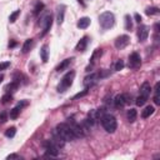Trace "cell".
Instances as JSON below:
<instances>
[{"label": "cell", "mask_w": 160, "mask_h": 160, "mask_svg": "<svg viewBox=\"0 0 160 160\" xmlns=\"http://www.w3.org/2000/svg\"><path fill=\"white\" fill-rule=\"evenodd\" d=\"M109 75H110V72L106 70V69L100 70V72H98V73H91L90 75L85 76V79H84V85L86 86V89H89V88H91L93 85H95L99 80H101V79H104V78H108Z\"/></svg>", "instance_id": "1"}, {"label": "cell", "mask_w": 160, "mask_h": 160, "mask_svg": "<svg viewBox=\"0 0 160 160\" xmlns=\"http://www.w3.org/2000/svg\"><path fill=\"white\" fill-rule=\"evenodd\" d=\"M55 129H56V131L61 135V138H63L65 142H74V140H76L75 134L73 133L72 128L69 126V124H68L66 121L58 124Z\"/></svg>", "instance_id": "2"}, {"label": "cell", "mask_w": 160, "mask_h": 160, "mask_svg": "<svg viewBox=\"0 0 160 160\" xmlns=\"http://www.w3.org/2000/svg\"><path fill=\"white\" fill-rule=\"evenodd\" d=\"M100 121H101V125L103 128L105 129V131L108 133H114L118 128V121L115 119V117L111 115V114H104V115L100 118Z\"/></svg>", "instance_id": "3"}, {"label": "cell", "mask_w": 160, "mask_h": 160, "mask_svg": "<svg viewBox=\"0 0 160 160\" xmlns=\"http://www.w3.org/2000/svg\"><path fill=\"white\" fill-rule=\"evenodd\" d=\"M74 78H75V72H74V70L68 72V73L61 78V80H60V83H59V85H58V88H56L59 93H65V91L73 85Z\"/></svg>", "instance_id": "4"}, {"label": "cell", "mask_w": 160, "mask_h": 160, "mask_svg": "<svg viewBox=\"0 0 160 160\" xmlns=\"http://www.w3.org/2000/svg\"><path fill=\"white\" fill-rule=\"evenodd\" d=\"M99 24L103 30H108V29L113 28L114 24H115V16L110 11H105L99 16Z\"/></svg>", "instance_id": "5"}, {"label": "cell", "mask_w": 160, "mask_h": 160, "mask_svg": "<svg viewBox=\"0 0 160 160\" xmlns=\"http://www.w3.org/2000/svg\"><path fill=\"white\" fill-rule=\"evenodd\" d=\"M150 93H151V86H150V84H149L148 81L143 83V85L140 86V93H139V96L136 98V101H135V103H136V105H138V106H143V105L148 101Z\"/></svg>", "instance_id": "6"}, {"label": "cell", "mask_w": 160, "mask_h": 160, "mask_svg": "<svg viewBox=\"0 0 160 160\" xmlns=\"http://www.w3.org/2000/svg\"><path fill=\"white\" fill-rule=\"evenodd\" d=\"M39 24H40V27L43 28V33H41L40 36H44L45 34H47V33L50 30V28H51V25H53V15H51L50 13L45 14V15L41 18V20H40Z\"/></svg>", "instance_id": "7"}, {"label": "cell", "mask_w": 160, "mask_h": 160, "mask_svg": "<svg viewBox=\"0 0 160 160\" xmlns=\"http://www.w3.org/2000/svg\"><path fill=\"white\" fill-rule=\"evenodd\" d=\"M43 146L45 149V155L50 156V158H56L59 155V148L51 142V140H47L43 143Z\"/></svg>", "instance_id": "8"}, {"label": "cell", "mask_w": 160, "mask_h": 160, "mask_svg": "<svg viewBox=\"0 0 160 160\" xmlns=\"http://www.w3.org/2000/svg\"><path fill=\"white\" fill-rule=\"evenodd\" d=\"M130 101H131V95H129V94H118L113 100L115 108H123L126 104H129Z\"/></svg>", "instance_id": "9"}, {"label": "cell", "mask_w": 160, "mask_h": 160, "mask_svg": "<svg viewBox=\"0 0 160 160\" xmlns=\"http://www.w3.org/2000/svg\"><path fill=\"white\" fill-rule=\"evenodd\" d=\"M128 65H129L130 69H134V70L139 69L140 65H142V58H140V55L138 53H131L129 55V64Z\"/></svg>", "instance_id": "10"}, {"label": "cell", "mask_w": 160, "mask_h": 160, "mask_svg": "<svg viewBox=\"0 0 160 160\" xmlns=\"http://www.w3.org/2000/svg\"><path fill=\"white\" fill-rule=\"evenodd\" d=\"M129 43H130V38L128 35H120L115 40V48L119 49V50L125 49L128 45H129Z\"/></svg>", "instance_id": "11"}, {"label": "cell", "mask_w": 160, "mask_h": 160, "mask_svg": "<svg viewBox=\"0 0 160 160\" xmlns=\"http://www.w3.org/2000/svg\"><path fill=\"white\" fill-rule=\"evenodd\" d=\"M50 140H51V142H53V143H54L59 149H60V148H64V145H65V143H66V142L61 138V135L56 131V129L53 130V138H51Z\"/></svg>", "instance_id": "12"}, {"label": "cell", "mask_w": 160, "mask_h": 160, "mask_svg": "<svg viewBox=\"0 0 160 160\" xmlns=\"http://www.w3.org/2000/svg\"><path fill=\"white\" fill-rule=\"evenodd\" d=\"M88 44H89V36H83L79 43L76 44V47H75V50L76 51H80V53H84L88 48Z\"/></svg>", "instance_id": "13"}, {"label": "cell", "mask_w": 160, "mask_h": 160, "mask_svg": "<svg viewBox=\"0 0 160 160\" xmlns=\"http://www.w3.org/2000/svg\"><path fill=\"white\" fill-rule=\"evenodd\" d=\"M149 36V28L146 25H140L138 28V38L139 41H145Z\"/></svg>", "instance_id": "14"}, {"label": "cell", "mask_w": 160, "mask_h": 160, "mask_svg": "<svg viewBox=\"0 0 160 160\" xmlns=\"http://www.w3.org/2000/svg\"><path fill=\"white\" fill-rule=\"evenodd\" d=\"M73 60H74V58H68V59H65V60H63L58 66H56V73H61V72H64V70H66L68 68H69L70 65H72V63H73Z\"/></svg>", "instance_id": "15"}, {"label": "cell", "mask_w": 160, "mask_h": 160, "mask_svg": "<svg viewBox=\"0 0 160 160\" xmlns=\"http://www.w3.org/2000/svg\"><path fill=\"white\" fill-rule=\"evenodd\" d=\"M65 10H66V6H65V5H59V6L56 8V21H58L59 25H61L63 23H64Z\"/></svg>", "instance_id": "16"}, {"label": "cell", "mask_w": 160, "mask_h": 160, "mask_svg": "<svg viewBox=\"0 0 160 160\" xmlns=\"http://www.w3.org/2000/svg\"><path fill=\"white\" fill-rule=\"evenodd\" d=\"M90 23H91L90 18L84 16V18H80V19H79V21L76 23V27H78L79 29H86V28L90 25Z\"/></svg>", "instance_id": "17"}, {"label": "cell", "mask_w": 160, "mask_h": 160, "mask_svg": "<svg viewBox=\"0 0 160 160\" xmlns=\"http://www.w3.org/2000/svg\"><path fill=\"white\" fill-rule=\"evenodd\" d=\"M40 58H41L43 63H47L48 59H49V48H48L47 44L43 45L41 49H40Z\"/></svg>", "instance_id": "18"}, {"label": "cell", "mask_w": 160, "mask_h": 160, "mask_svg": "<svg viewBox=\"0 0 160 160\" xmlns=\"http://www.w3.org/2000/svg\"><path fill=\"white\" fill-rule=\"evenodd\" d=\"M33 45H34V40L33 39H27L25 43L23 44V48H21V51L23 54H27L30 51V49L33 48Z\"/></svg>", "instance_id": "19"}, {"label": "cell", "mask_w": 160, "mask_h": 160, "mask_svg": "<svg viewBox=\"0 0 160 160\" xmlns=\"http://www.w3.org/2000/svg\"><path fill=\"white\" fill-rule=\"evenodd\" d=\"M154 111H155V108H154V106H151V105L145 106V109L142 111V118H143V119L149 118L150 115H153V114H154Z\"/></svg>", "instance_id": "20"}, {"label": "cell", "mask_w": 160, "mask_h": 160, "mask_svg": "<svg viewBox=\"0 0 160 160\" xmlns=\"http://www.w3.org/2000/svg\"><path fill=\"white\" fill-rule=\"evenodd\" d=\"M136 118H138V111H136L135 109H130L128 110L126 113V119L129 123H134L136 120Z\"/></svg>", "instance_id": "21"}, {"label": "cell", "mask_w": 160, "mask_h": 160, "mask_svg": "<svg viewBox=\"0 0 160 160\" xmlns=\"http://www.w3.org/2000/svg\"><path fill=\"white\" fill-rule=\"evenodd\" d=\"M101 55H103V50L101 49H95L93 55H91V58H90V65H94L95 61L101 58Z\"/></svg>", "instance_id": "22"}, {"label": "cell", "mask_w": 160, "mask_h": 160, "mask_svg": "<svg viewBox=\"0 0 160 160\" xmlns=\"http://www.w3.org/2000/svg\"><path fill=\"white\" fill-rule=\"evenodd\" d=\"M19 86H20V84L13 80L11 83H9V84L5 86V91H6V93H14V91H16V90L19 89Z\"/></svg>", "instance_id": "23"}, {"label": "cell", "mask_w": 160, "mask_h": 160, "mask_svg": "<svg viewBox=\"0 0 160 160\" xmlns=\"http://www.w3.org/2000/svg\"><path fill=\"white\" fill-rule=\"evenodd\" d=\"M124 23H125V30H126V31L133 30V18H131L129 14H126V15L124 16Z\"/></svg>", "instance_id": "24"}, {"label": "cell", "mask_w": 160, "mask_h": 160, "mask_svg": "<svg viewBox=\"0 0 160 160\" xmlns=\"http://www.w3.org/2000/svg\"><path fill=\"white\" fill-rule=\"evenodd\" d=\"M159 86H160L159 83H156L155 86H154V103H155L156 105H160V99H159Z\"/></svg>", "instance_id": "25"}, {"label": "cell", "mask_w": 160, "mask_h": 160, "mask_svg": "<svg viewBox=\"0 0 160 160\" xmlns=\"http://www.w3.org/2000/svg\"><path fill=\"white\" fill-rule=\"evenodd\" d=\"M43 9H44V4H43L41 2H36V3H35V6H34V15L40 14V13L43 11Z\"/></svg>", "instance_id": "26"}, {"label": "cell", "mask_w": 160, "mask_h": 160, "mask_svg": "<svg viewBox=\"0 0 160 160\" xmlns=\"http://www.w3.org/2000/svg\"><path fill=\"white\" fill-rule=\"evenodd\" d=\"M20 111H21V109H20L19 106H15V108H13V109L10 110V118H11V119H16V118L19 117Z\"/></svg>", "instance_id": "27"}, {"label": "cell", "mask_w": 160, "mask_h": 160, "mask_svg": "<svg viewBox=\"0 0 160 160\" xmlns=\"http://www.w3.org/2000/svg\"><path fill=\"white\" fill-rule=\"evenodd\" d=\"M15 134H16V128L15 126H11V128L6 129V131H5V136H6V138H10V139L14 138Z\"/></svg>", "instance_id": "28"}, {"label": "cell", "mask_w": 160, "mask_h": 160, "mask_svg": "<svg viewBox=\"0 0 160 160\" xmlns=\"http://www.w3.org/2000/svg\"><path fill=\"white\" fill-rule=\"evenodd\" d=\"M160 11H159V8H155V6H151V8H146L145 10V14L146 15H158Z\"/></svg>", "instance_id": "29"}, {"label": "cell", "mask_w": 160, "mask_h": 160, "mask_svg": "<svg viewBox=\"0 0 160 160\" xmlns=\"http://www.w3.org/2000/svg\"><path fill=\"white\" fill-rule=\"evenodd\" d=\"M13 100V95L10 94V93H6L5 95H3V98H2V104H8V103H10Z\"/></svg>", "instance_id": "30"}, {"label": "cell", "mask_w": 160, "mask_h": 160, "mask_svg": "<svg viewBox=\"0 0 160 160\" xmlns=\"http://www.w3.org/2000/svg\"><path fill=\"white\" fill-rule=\"evenodd\" d=\"M88 93H89V90L85 88L83 91H80V93H78V94H75L74 96H73V100H76V99H80V98H83V96H85V95H88Z\"/></svg>", "instance_id": "31"}, {"label": "cell", "mask_w": 160, "mask_h": 160, "mask_svg": "<svg viewBox=\"0 0 160 160\" xmlns=\"http://www.w3.org/2000/svg\"><path fill=\"white\" fill-rule=\"evenodd\" d=\"M19 15H20V10H15L14 13L10 14V16H9V21H10V23H15V20L18 19Z\"/></svg>", "instance_id": "32"}, {"label": "cell", "mask_w": 160, "mask_h": 160, "mask_svg": "<svg viewBox=\"0 0 160 160\" xmlns=\"http://www.w3.org/2000/svg\"><path fill=\"white\" fill-rule=\"evenodd\" d=\"M123 68H124V61H123L121 59H119V60L115 63V65H114V69H115L117 72H119V70H123Z\"/></svg>", "instance_id": "33"}, {"label": "cell", "mask_w": 160, "mask_h": 160, "mask_svg": "<svg viewBox=\"0 0 160 160\" xmlns=\"http://www.w3.org/2000/svg\"><path fill=\"white\" fill-rule=\"evenodd\" d=\"M8 120V113L6 111H2L0 113V123H5Z\"/></svg>", "instance_id": "34"}, {"label": "cell", "mask_w": 160, "mask_h": 160, "mask_svg": "<svg viewBox=\"0 0 160 160\" xmlns=\"http://www.w3.org/2000/svg\"><path fill=\"white\" fill-rule=\"evenodd\" d=\"M9 66H10V61H3V63H0V72L6 70Z\"/></svg>", "instance_id": "35"}, {"label": "cell", "mask_w": 160, "mask_h": 160, "mask_svg": "<svg viewBox=\"0 0 160 160\" xmlns=\"http://www.w3.org/2000/svg\"><path fill=\"white\" fill-rule=\"evenodd\" d=\"M28 105H29V101H28V100H21V101H19V103L16 104V106H19L20 109L25 108V106H28Z\"/></svg>", "instance_id": "36"}, {"label": "cell", "mask_w": 160, "mask_h": 160, "mask_svg": "<svg viewBox=\"0 0 160 160\" xmlns=\"http://www.w3.org/2000/svg\"><path fill=\"white\" fill-rule=\"evenodd\" d=\"M134 19H135V21L138 23V24H140V23H142V20H143L142 15H140V14H138V13H135V14H134Z\"/></svg>", "instance_id": "37"}, {"label": "cell", "mask_w": 160, "mask_h": 160, "mask_svg": "<svg viewBox=\"0 0 160 160\" xmlns=\"http://www.w3.org/2000/svg\"><path fill=\"white\" fill-rule=\"evenodd\" d=\"M6 159H21V156L20 155H18V154H10V155H8L6 156Z\"/></svg>", "instance_id": "38"}, {"label": "cell", "mask_w": 160, "mask_h": 160, "mask_svg": "<svg viewBox=\"0 0 160 160\" xmlns=\"http://www.w3.org/2000/svg\"><path fill=\"white\" fill-rule=\"evenodd\" d=\"M9 48H15L16 47V41H14V40H11L10 43H9V45H8Z\"/></svg>", "instance_id": "39"}, {"label": "cell", "mask_w": 160, "mask_h": 160, "mask_svg": "<svg viewBox=\"0 0 160 160\" xmlns=\"http://www.w3.org/2000/svg\"><path fill=\"white\" fill-rule=\"evenodd\" d=\"M78 3H79V4H80V5L83 6V8H85V6H86V4H85V3L83 2V0H78Z\"/></svg>", "instance_id": "40"}, {"label": "cell", "mask_w": 160, "mask_h": 160, "mask_svg": "<svg viewBox=\"0 0 160 160\" xmlns=\"http://www.w3.org/2000/svg\"><path fill=\"white\" fill-rule=\"evenodd\" d=\"M3 80H4V75H3V74H0V84H2Z\"/></svg>", "instance_id": "41"}]
</instances>
